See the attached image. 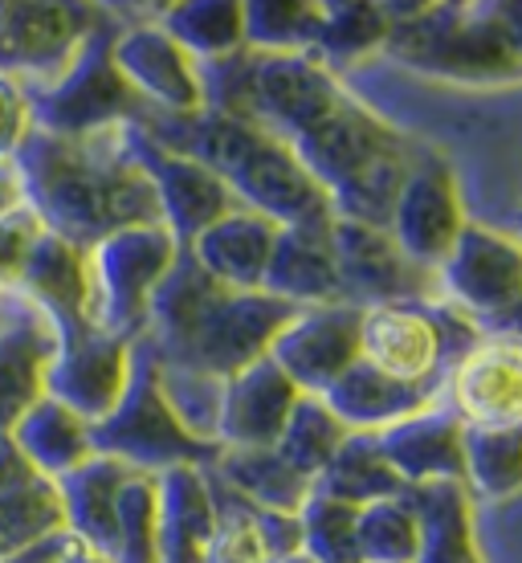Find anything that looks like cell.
Wrapping results in <instances>:
<instances>
[{
    "label": "cell",
    "mask_w": 522,
    "mask_h": 563,
    "mask_svg": "<svg viewBox=\"0 0 522 563\" xmlns=\"http://www.w3.org/2000/svg\"><path fill=\"white\" fill-rule=\"evenodd\" d=\"M25 205L45 233L95 250L102 238L135 225H164L152 180L127 152V123L95 135L29 131L16 147Z\"/></svg>",
    "instance_id": "6da1fadb"
},
{
    "label": "cell",
    "mask_w": 522,
    "mask_h": 563,
    "mask_svg": "<svg viewBox=\"0 0 522 563\" xmlns=\"http://www.w3.org/2000/svg\"><path fill=\"white\" fill-rule=\"evenodd\" d=\"M295 314L298 307L266 290H225L192 262L188 250H180L176 266L147 302L135 343H143L156 364L233 380L249 364L266 360Z\"/></svg>",
    "instance_id": "7a4b0ae2"
},
{
    "label": "cell",
    "mask_w": 522,
    "mask_h": 563,
    "mask_svg": "<svg viewBox=\"0 0 522 563\" xmlns=\"http://www.w3.org/2000/svg\"><path fill=\"white\" fill-rule=\"evenodd\" d=\"M143 135H152L159 147L197 159L216 180L225 184L241 209L262 212L274 225H302L331 217V200L311 172L295 159L282 140L266 131L237 123L229 114H147L135 119Z\"/></svg>",
    "instance_id": "3957f363"
},
{
    "label": "cell",
    "mask_w": 522,
    "mask_h": 563,
    "mask_svg": "<svg viewBox=\"0 0 522 563\" xmlns=\"http://www.w3.org/2000/svg\"><path fill=\"white\" fill-rule=\"evenodd\" d=\"M384 49L409 70L449 82H514L522 62L510 45L498 4H424L388 9Z\"/></svg>",
    "instance_id": "277c9868"
},
{
    "label": "cell",
    "mask_w": 522,
    "mask_h": 563,
    "mask_svg": "<svg viewBox=\"0 0 522 563\" xmlns=\"http://www.w3.org/2000/svg\"><path fill=\"white\" fill-rule=\"evenodd\" d=\"M90 441H95V453L131 465L135 474H164L176 465L209 470L221 453L216 445L197 441L176 421V412L168 409V400L159 393L156 360L140 343H135V367H131L127 393L107 421L90 424Z\"/></svg>",
    "instance_id": "5b68a950"
},
{
    "label": "cell",
    "mask_w": 522,
    "mask_h": 563,
    "mask_svg": "<svg viewBox=\"0 0 522 563\" xmlns=\"http://www.w3.org/2000/svg\"><path fill=\"white\" fill-rule=\"evenodd\" d=\"M478 335V323L441 302H388L364 310L359 360L404 384L445 380L453 360Z\"/></svg>",
    "instance_id": "8992f818"
},
{
    "label": "cell",
    "mask_w": 522,
    "mask_h": 563,
    "mask_svg": "<svg viewBox=\"0 0 522 563\" xmlns=\"http://www.w3.org/2000/svg\"><path fill=\"white\" fill-rule=\"evenodd\" d=\"M180 241L164 225H135L86 250L90 266V327L107 335L140 339L147 302L180 257Z\"/></svg>",
    "instance_id": "52a82bcc"
},
{
    "label": "cell",
    "mask_w": 522,
    "mask_h": 563,
    "mask_svg": "<svg viewBox=\"0 0 522 563\" xmlns=\"http://www.w3.org/2000/svg\"><path fill=\"white\" fill-rule=\"evenodd\" d=\"M114 29H119V13L102 21V29L86 42L78 62L54 86L29 95L33 128L49 131V135H95V131H111L140 119L143 102L131 95L123 74L114 70Z\"/></svg>",
    "instance_id": "ba28073f"
},
{
    "label": "cell",
    "mask_w": 522,
    "mask_h": 563,
    "mask_svg": "<svg viewBox=\"0 0 522 563\" xmlns=\"http://www.w3.org/2000/svg\"><path fill=\"white\" fill-rule=\"evenodd\" d=\"M107 16L111 13L95 4H0V78L16 82L25 95L54 86Z\"/></svg>",
    "instance_id": "9c48e42d"
},
{
    "label": "cell",
    "mask_w": 522,
    "mask_h": 563,
    "mask_svg": "<svg viewBox=\"0 0 522 563\" xmlns=\"http://www.w3.org/2000/svg\"><path fill=\"white\" fill-rule=\"evenodd\" d=\"M433 302L469 323H498L522 307V233L466 221L449 257L433 269Z\"/></svg>",
    "instance_id": "30bf717a"
},
{
    "label": "cell",
    "mask_w": 522,
    "mask_h": 563,
    "mask_svg": "<svg viewBox=\"0 0 522 563\" xmlns=\"http://www.w3.org/2000/svg\"><path fill=\"white\" fill-rule=\"evenodd\" d=\"M290 152L302 168L311 172V180L326 192V200H335L347 192L352 184H359L367 172H376L380 164L404 155V140L392 123H384L376 111H367L364 102H355L352 95L335 107V111L319 119L307 135H298L290 143Z\"/></svg>",
    "instance_id": "8fae6325"
},
{
    "label": "cell",
    "mask_w": 522,
    "mask_h": 563,
    "mask_svg": "<svg viewBox=\"0 0 522 563\" xmlns=\"http://www.w3.org/2000/svg\"><path fill=\"white\" fill-rule=\"evenodd\" d=\"M441 405L466 429L522 424V335L481 331L445 372Z\"/></svg>",
    "instance_id": "7c38bea8"
},
{
    "label": "cell",
    "mask_w": 522,
    "mask_h": 563,
    "mask_svg": "<svg viewBox=\"0 0 522 563\" xmlns=\"http://www.w3.org/2000/svg\"><path fill=\"white\" fill-rule=\"evenodd\" d=\"M131 367H135V339L82 327L57 343L54 364L45 372V396L78 412L86 424H99L127 393Z\"/></svg>",
    "instance_id": "4fadbf2b"
},
{
    "label": "cell",
    "mask_w": 522,
    "mask_h": 563,
    "mask_svg": "<svg viewBox=\"0 0 522 563\" xmlns=\"http://www.w3.org/2000/svg\"><path fill=\"white\" fill-rule=\"evenodd\" d=\"M331 245H335L343 302L359 310L388 307V302H433V295H424L433 290V274L412 266L396 250L388 229L331 217Z\"/></svg>",
    "instance_id": "5bb4252c"
},
{
    "label": "cell",
    "mask_w": 522,
    "mask_h": 563,
    "mask_svg": "<svg viewBox=\"0 0 522 563\" xmlns=\"http://www.w3.org/2000/svg\"><path fill=\"white\" fill-rule=\"evenodd\" d=\"M114 70L123 74L131 95L147 114H197L204 111L200 66L171 42L168 33L147 16L135 25H119L111 42Z\"/></svg>",
    "instance_id": "9a60e30c"
},
{
    "label": "cell",
    "mask_w": 522,
    "mask_h": 563,
    "mask_svg": "<svg viewBox=\"0 0 522 563\" xmlns=\"http://www.w3.org/2000/svg\"><path fill=\"white\" fill-rule=\"evenodd\" d=\"M127 152L143 168V176L152 180V188H156L164 229H168L180 245H192V241L209 225H216L225 212L241 209L237 200H233V192H229L209 168H200L197 159H188V155H176V152H168V147H159V143L152 140V135H143L135 123H127Z\"/></svg>",
    "instance_id": "2e32d148"
},
{
    "label": "cell",
    "mask_w": 522,
    "mask_h": 563,
    "mask_svg": "<svg viewBox=\"0 0 522 563\" xmlns=\"http://www.w3.org/2000/svg\"><path fill=\"white\" fill-rule=\"evenodd\" d=\"M359 319L364 310L352 302L302 307L274 339L269 360L290 376L298 393L323 396L359 360Z\"/></svg>",
    "instance_id": "e0dca14e"
},
{
    "label": "cell",
    "mask_w": 522,
    "mask_h": 563,
    "mask_svg": "<svg viewBox=\"0 0 522 563\" xmlns=\"http://www.w3.org/2000/svg\"><path fill=\"white\" fill-rule=\"evenodd\" d=\"M462 229H466V209H462V192H457L449 164L441 159L412 164L392 217H388V238L396 241V250L412 266L433 274L457 245Z\"/></svg>",
    "instance_id": "ac0fdd59"
},
{
    "label": "cell",
    "mask_w": 522,
    "mask_h": 563,
    "mask_svg": "<svg viewBox=\"0 0 522 563\" xmlns=\"http://www.w3.org/2000/svg\"><path fill=\"white\" fill-rule=\"evenodd\" d=\"M298 388L274 360H257L225 380L216 445L221 450H274L298 405Z\"/></svg>",
    "instance_id": "d6986e66"
},
{
    "label": "cell",
    "mask_w": 522,
    "mask_h": 563,
    "mask_svg": "<svg viewBox=\"0 0 522 563\" xmlns=\"http://www.w3.org/2000/svg\"><path fill=\"white\" fill-rule=\"evenodd\" d=\"M57 343V327L13 295V307L0 319V437H9L21 412L45 396V372L54 364Z\"/></svg>",
    "instance_id": "ffe728a7"
},
{
    "label": "cell",
    "mask_w": 522,
    "mask_h": 563,
    "mask_svg": "<svg viewBox=\"0 0 522 563\" xmlns=\"http://www.w3.org/2000/svg\"><path fill=\"white\" fill-rule=\"evenodd\" d=\"M262 290L298 310L343 302L335 245H331V217L302 221V225H282Z\"/></svg>",
    "instance_id": "44dd1931"
},
{
    "label": "cell",
    "mask_w": 522,
    "mask_h": 563,
    "mask_svg": "<svg viewBox=\"0 0 522 563\" xmlns=\"http://www.w3.org/2000/svg\"><path fill=\"white\" fill-rule=\"evenodd\" d=\"M380 450L400 478L409 486H429V482H462L466 486V424L457 421L445 405L417 412L409 421L384 429Z\"/></svg>",
    "instance_id": "7402d4cb"
},
{
    "label": "cell",
    "mask_w": 522,
    "mask_h": 563,
    "mask_svg": "<svg viewBox=\"0 0 522 563\" xmlns=\"http://www.w3.org/2000/svg\"><path fill=\"white\" fill-rule=\"evenodd\" d=\"M441 384L445 380H429V384L392 380V376L376 372L364 360H355L340 380L323 393V405L352 433H384V429L409 421L417 412L433 409L441 400Z\"/></svg>",
    "instance_id": "603a6c76"
},
{
    "label": "cell",
    "mask_w": 522,
    "mask_h": 563,
    "mask_svg": "<svg viewBox=\"0 0 522 563\" xmlns=\"http://www.w3.org/2000/svg\"><path fill=\"white\" fill-rule=\"evenodd\" d=\"M16 298H25L29 307H37L57 327V335H70L90 327V266L86 250L70 241L42 233L29 266L16 282Z\"/></svg>",
    "instance_id": "cb8c5ba5"
},
{
    "label": "cell",
    "mask_w": 522,
    "mask_h": 563,
    "mask_svg": "<svg viewBox=\"0 0 522 563\" xmlns=\"http://www.w3.org/2000/svg\"><path fill=\"white\" fill-rule=\"evenodd\" d=\"M278 233H282V225H274L262 212L233 209L184 250L225 290H262Z\"/></svg>",
    "instance_id": "d4e9b609"
},
{
    "label": "cell",
    "mask_w": 522,
    "mask_h": 563,
    "mask_svg": "<svg viewBox=\"0 0 522 563\" xmlns=\"http://www.w3.org/2000/svg\"><path fill=\"white\" fill-rule=\"evenodd\" d=\"M54 531H66L57 482L29 470L21 453L0 437V560Z\"/></svg>",
    "instance_id": "484cf974"
},
{
    "label": "cell",
    "mask_w": 522,
    "mask_h": 563,
    "mask_svg": "<svg viewBox=\"0 0 522 563\" xmlns=\"http://www.w3.org/2000/svg\"><path fill=\"white\" fill-rule=\"evenodd\" d=\"M135 474L131 465L114 462V457H86L78 470H70L66 478H57V494H62V510H66V531H70L82 548L99 551L111 560L114 551V519H119V494Z\"/></svg>",
    "instance_id": "4316f807"
},
{
    "label": "cell",
    "mask_w": 522,
    "mask_h": 563,
    "mask_svg": "<svg viewBox=\"0 0 522 563\" xmlns=\"http://www.w3.org/2000/svg\"><path fill=\"white\" fill-rule=\"evenodd\" d=\"M4 441L21 453V462L29 470H37L49 482L66 478L86 457H95L90 424L78 412L66 409V405H57L54 396H42L37 405H29Z\"/></svg>",
    "instance_id": "83f0119b"
},
{
    "label": "cell",
    "mask_w": 522,
    "mask_h": 563,
    "mask_svg": "<svg viewBox=\"0 0 522 563\" xmlns=\"http://www.w3.org/2000/svg\"><path fill=\"white\" fill-rule=\"evenodd\" d=\"M216 522L209 474L176 465L159 474V563H200Z\"/></svg>",
    "instance_id": "f1b7e54d"
},
{
    "label": "cell",
    "mask_w": 522,
    "mask_h": 563,
    "mask_svg": "<svg viewBox=\"0 0 522 563\" xmlns=\"http://www.w3.org/2000/svg\"><path fill=\"white\" fill-rule=\"evenodd\" d=\"M409 507L421 527V548L412 563H481L474 543V510L462 482L409 486Z\"/></svg>",
    "instance_id": "f546056e"
},
{
    "label": "cell",
    "mask_w": 522,
    "mask_h": 563,
    "mask_svg": "<svg viewBox=\"0 0 522 563\" xmlns=\"http://www.w3.org/2000/svg\"><path fill=\"white\" fill-rule=\"evenodd\" d=\"M209 474L254 510L298 515L311 498V482L290 470L274 450H221Z\"/></svg>",
    "instance_id": "4dcf8cb0"
},
{
    "label": "cell",
    "mask_w": 522,
    "mask_h": 563,
    "mask_svg": "<svg viewBox=\"0 0 522 563\" xmlns=\"http://www.w3.org/2000/svg\"><path fill=\"white\" fill-rule=\"evenodd\" d=\"M311 494L347 503V507H371V503H388V498H404L409 482L396 474L380 450L376 433H352L340 445V453L326 462V470L311 482Z\"/></svg>",
    "instance_id": "1f68e13d"
},
{
    "label": "cell",
    "mask_w": 522,
    "mask_h": 563,
    "mask_svg": "<svg viewBox=\"0 0 522 563\" xmlns=\"http://www.w3.org/2000/svg\"><path fill=\"white\" fill-rule=\"evenodd\" d=\"M192 62H216L245 49V4L233 0H188L152 16Z\"/></svg>",
    "instance_id": "d6a6232c"
},
{
    "label": "cell",
    "mask_w": 522,
    "mask_h": 563,
    "mask_svg": "<svg viewBox=\"0 0 522 563\" xmlns=\"http://www.w3.org/2000/svg\"><path fill=\"white\" fill-rule=\"evenodd\" d=\"M347 437H352V429L326 409L323 396L302 393L295 412H290V421H286L282 437H278V445H274V453L290 470H298L307 482H314L326 470V462L340 453V445Z\"/></svg>",
    "instance_id": "836d02e7"
},
{
    "label": "cell",
    "mask_w": 522,
    "mask_h": 563,
    "mask_svg": "<svg viewBox=\"0 0 522 563\" xmlns=\"http://www.w3.org/2000/svg\"><path fill=\"white\" fill-rule=\"evenodd\" d=\"M466 490L502 503L522 494V424L510 429H466Z\"/></svg>",
    "instance_id": "e575fe53"
},
{
    "label": "cell",
    "mask_w": 522,
    "mask_h": 563,
    "mask_svg": "<svg viewBox=\"0 0 522 563\" xmlns=\"http://www.w3.org/2000/svg\"><path fill=\"white\" fill-rule=\"evenodd\" d=\"M388 42V9L380 4H323L311 54L335 74V66L355 62Z\"/></svg>",
    "instance_id": "d590c367"
},
{
    "label": "cell",
    "mask_w": 522,
    "mask_h": 563,
    "mask_svg": "<svg viewBox=\"0 0 522 563\" xmlns=\"http://www.w3.org/2000/svg\"><path fill=\"white\" fill-rule=\"evenodd\" d=\"M421 548V527L404 498L359 507L355 519V563H412Z\"/></svg>",
    "instance_id": "8d00e7d4"
},
{
    "label": "cell",
    "mask_w": 522,
    "mask_h": 563,
    "mask_svg": "<svg viewBox=\"0 0 522 563\" xmlns=\"http://www.w3.org/2000/svg\"><path fill=\"white\" fill-rule=\"evenodd\" d=\"M111 563H159V474H131L119 494Z\"/></svg>",
    "instance_id": "74e56055"
},
{
    "label": "cell",
    "mask_w": 522,
    "mask_h": 563,
    "mask_svg": "<svg viewBox=\"0 0 522 563\" xmlns=\"http://www.w3.org/2000/svg\"><path fill=\"white\" fill-rule=\"evenodd\" d=\"M323 4L262 0L245 4V49L257 54H311Z\"/></svg>",
    "instance_id": "f35d334b"
},
{
    "label": "cell",
    "mask_w": 522,
    "mask_h": 563,
    "mask_svg": "<svg viewBox=\"0 0 522 563\" xmlns=\"http://www.w3.org/2000/svg\"><path fill=\"white\" fill-rule=\"evenodd\" d=\"M156 380H159L164 400H168V409L176 412V421L197 437V441L216 445V421H221L225 380L204 376V372H192V367H168V364H156ZM216 450H221V445H216Z\"/></svg>",
    "instance_id": "ab89813d"
},
{
    "label": "cell",
    "mask_w": 522,
    "mask_h": 563,
    "mask_svg": "<svg viewBox=\"0 0 522 563\" xmlns=\"http://www.w3.org/2000/svg\"><path fill=\"white\" fill-rule=\"evenodd\" d=\"M209 490H212V503H216V522H212V536L204 543L200 563H269V551L262 543V527H257V510L249 503H241L233 490L225 498L212 474H209Z\"/></svg>",
    "instance_id": "60d3db41"
},
{
    "label": "cell",
    "mask_w": 522,
    "mask_h": 563,
    "mask_svg": "<svg viewBox=\"0 0 522 563\" xmlns=\"http://www.w3.org/2000/svg\"><path fill=\"white\" fill-rule=\"evenodd\" d=\"M302 519V555L314 563H355V519L359 510L323 494H311L307 507L298 510Z\"/></svg>",
    "instance_id": "b9f144b4"
},
{
    "label": "cell",
    "mask_w": 522,
    "mask_h": 563,
    "mask_svg": "<svg viewBox=\"0 0 522 563\" xmlns=\"http://www.w3.org/2000/svg\"><path fill=\"white\" fill-rule=\"evenodd\" d=\"M42 233L45 225L37 221V212L29 209V205L0 221V298L16 295V282L25 274L29 254H33V245H37Z\"/></svg>",
    "instance_id": "7bdbcfd3"
},
{
    "label": "cell",
    "mask_w": 522,
    "mask_h": 563,
    "mask_svg": "<svg viewBox=\"0 0 522 563\" xmlns=\"http://www.w3.org/2000/svg\"><path fill=\"white\" fill-rule=\"evenodd\" d=\"M29 131H33L29 95L16 82L0 78V159H13L16 147L25 143Z\"/></svg>",
    "instance_id": "ee69618b"
},
{
    "label": "cell",
    "mask_w": 522,
    "mask_h": 563,
    "mask_svg": "<svg viewBox=\"0 0 522 563\" xmlns=\"http://www.w3.org/2000/svg\"><path fill=\"white\" fill-rule=\"evenodd\" d=\"M257 527H262V543H266L269 560H290V555H302V519H298V515L257 510Z\"/></svg>",
    "instance_id": "f6af8a7d"
},
{
    "label": "cell",
    "mask_w": 522,
    "mask_h": 563,
    "mask_svg": "<svg viewBox=\"0 0 522 563\" xmlns=\"http://www.w3.org/2000/svg\"><path fill=\"white\" fill-rule=\"evenodd\" d=\"M74 548H78V539H74L70 531H54V536H45V539H37V543H29V548L13 551L9 560H0V563H62Z\"/></svg>",
    "instance_id": "bcb514c9"
},
{
    "label": "cell",
    "mask_w": 522,
    "mask_h": 563,
    "mask_svg": "<svg viewBox=\"0 0 522 563\" xmlns=\"http://www.w3.org/2000/svg\"><path fill=\"white\" fill-rule=\"evenodd\" d=\"M21 209H25V180H21V168H16V159H0V221Z\"/></svg>",
    "instance_id": "7dc6e473"
},
{
    "label": "cell",
    "mask_w": 522,
    "mask_h": 563,
    "mask_svg": "<svg viewBox=\"0 0 522 563\" xmlns=\"http://www.w3.org/2000/svg\"><path fill=\"white\" fill-rule=\"evenodd\" d=\"M498 16H502V29H507L510 45L522 62V4H498Z\"/></svg>",
    "instance_id": "c3c4849f"
},
{
    "label": "cell",
    "mask_w": 522,
    "mask_h": 563,
    "mask_svg": "<svg viewBox=\"0 0 522 563\" xmlns=\"http://www.w3.org/2000/svg\"><path fill=\"white\" fill-rule=\"evenodd\" d=\"M62 563H111V560H107V555H99V551H90V548H82V543H78V548H74Z\"/></svg>",
    "instance_id": "681fc988"
},
{
    "label": "cell",
    "mask_w": 522,
    "mask_h": 563,
    "mask_svg": "<svg viewBox=\"0 0 522 563\" xmlns=\"http://www.w3.org/2000/svg\"><path fill=\"white\" fill-rule=\"evenodd\" d=\"M9 307H13V298H0V319L9 314Z\"/></svg>",
    "instance_id": "f907efd6"
}]
</instances>
